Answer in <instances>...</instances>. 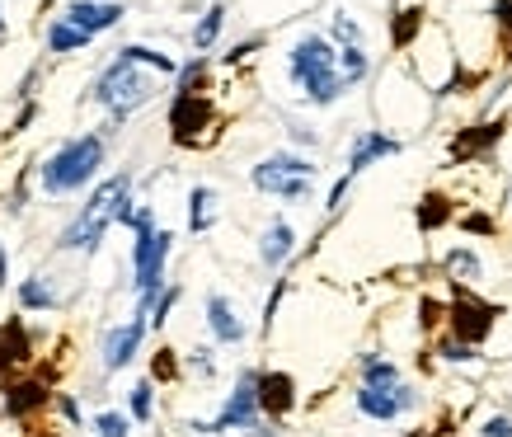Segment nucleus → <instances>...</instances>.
Returning <instances> with one entry per match:
<instances>
[{"label": "nucleus", "mask_w": 512, "mask_h": 437, "mask_svg": "<svg viewBox=\"0 0 512 437\" xmlns=\"http://www.w3.org/2000/svg\"><path fill=\"white\" fill-rule=\"evenodd\" d=\"M287 76L315 109H329L348 94V85L339 76V47L329 43L325 33H301L296 38L292 52H287Z\"/></svg>", "instance_id": "1"}, {"label": "nucleus", "mask_w": 512, "mask_h": 437, "mask_svg": "<svg viewBox=\"0 0 512 437\" xmlns=\"http://www.w3.org/2000/svg\"><path fill=\"white\" fill-rule=\"evenodd\" d=\"M127 212H132V174H113V179H104V184L90 193V203H80V217L62 231L57 250L94 254L99 240H104V231H109L113 221L123 226Z\"/></svg>", "instance_id": "2"}, {"label": "nucleus", "mask_w": 512, "mask_h": 437, "mask_svg": "<svg viewBox=\"0 0 512 437\" xmlns=\"http://www.w3.org/2000/svg\"><path fill=\"white\" fill-rule=\"evenodd\" d=\"M109 160V137L104 132H85V137H71L62 151H52L43 160V170H38V184L43 193L52 198H66V193H80V188L90 184L99 165Z\"/></svg>", "instance_id": "3"}, {"label": "nucleus", "mask_w": 512, "mask_h": 437, "mask_svg": "<svg viewBox=\"0 0 512 437\" xmlns=\"http://www.w3.org/2000/svg\"><path fill=\"white\" fill-rule=\"evenodd\" d=\"M156 94V80L146 76L137 62H127V57H118L113 66H104V76L94 80V99L109 109V123H104V137L109 132H118V127L127 123V113L141 109L146 99Z\"/></svg>", "instance_id": "4"}, {"label": "nucleus", "mask_w": 512, "mask_h": 437, "mask_svg": "<svg viewBox=\"0 0 512 437\" xmlns=\"http://www.w3.org/2000/svg\"><path fill=\"white\" fill-rule=\"evenodd\" d=\"M315 179H320L315 160L296 156V151H273L249 170V184L268 198H282V203H306L315 193Z\"/></svg>", "instance_id": "5"}, {"label": "nucleus", "mask_w": 512, "mask_h": 437, "mask_svg": "<svg viewBox=\"0 0 512 437\" xmlns=\"http://www.w3.org/2000/svg\"><path fill=\"white\" fill-rule=\"evenodd\" d=\"M259 423H264V409H259V372L245 367V372L235 376L226 405L217 409V419H207V423L193 419L188 428L202 437H212V433H249V428H259Z\"/></svg>", "instance_id": "6"}, {"label": "nucleus", "mask_w": 512, "mask_h": 437, "mask_svg": "<svg viewBox=\"0 0 512 437\" xmlns=\"http://www.w3.org/2000/svg\"><path fill=\"white\" fill-rule=\"evenodd\" d=\"M217 104L207 94H174L170 104V137L174 146H207L217 137Z\"/></svg>", "instance_id": "7"}, {"label": "nucleus", "mask_w": 512, "mask_h": 437, "mask_svg": "<svg viewBox=\"0 0 512 437\" xmlns=\"http://www.w3.org/2000/svg\"><path fill=\"white\" fill-rule=\"evenodd\" d=\"M174 250V235L160 231V226H151V231H137V240H132V287H137L141 297H156V292H165V259H170Z\"/></svg>", "instance_id": "8"}, {"label": "nucleus", "mask_w": 512, "mask_h": 437, "mask_svg": "<svg viewBox=\"0 0 512 437\" xmlns=\"http://www.w3.org/2000/svg\"><path fill=\"white\" fill-rule=\"evenodd\" d=\"M498 315L503 311H498L494 301L475 297L470 287H456V297H451V306H447V334H456V339H466V344L480 348L484 339L494 334Z\"/></svg>", "instance_id": "9"}, {"label": "nucleus", "mask_w": 512, "mask_h": 437, "mask_svg": "<svg viewBox=\"0 0 512 437\" xmlns=\"http://www.w3.org/2000/svg\"><path fill=\"white\" fill-rule=\"evenodd\" d=\"M353 405H357V414H362V419L395 423V419H404L409 409H419V391H414L409 381H400V386H357Z\"/></svg>", "instance_id": "10"}, {"label": "nucleus", "mask_w": 512, "mask_h": 437, "mask_svg": "<svg viewBox=\"0 0 512 437\" xmlns=\"http://www.w3.org/2000/svg\"><path fill=\"white\" fill-rule=\"evenodd\" d=\"M146 329H151V320L132 311V320H123V325H113L109 334H104V348H99V353H104V372H123L127 362L137 358Z\"/></svg>", "instance_id": "11"}, {"label": "nucleus", "mask_w": 512, "mask_h": 437, "mask_svg": "<svg viewBox=\"0 0 512 437\" xmlns=\"http://www.w3.org/2000/svg\"><path fill=\"white\" fill-rule=\"evenodd\" d=\"M404 151V141L400 137H390V132H381V127H367V132H357L353 146H348V170L343 174H362V170H372L376 160H386V156H400Z\"/></svg>", "instance_id": "12"}, {"label": "nucleus", "mask_w": 512, "mask_h": 437, "mask_svg": "<svg viewBox=\"0 0 512 437\" xmlns=\"http://www.w3.org/2000/svg\"><path fill=\"white\" fill-rule=\"evenodd\" d=\"M259 409H264V419H273V423L287 419L296 409V376L278 372V367L259 372Z\"/></svg>", "instance_id": "13"}, {"label": "nucleus", "mask_w": 512, "mask_h": 437, "mask_svg": "<svg viewBox=\"0 0 512 437\" xmlns=\"http://www.w3.org/2000/svg\"><path fill=\"white\" fill-rule=\"evenodd\" d=\"M202 311H207V329H212L217 344H226V348L245 344V320H240V311H235V301L226 292H207Z\"/></svg>", "instance_id": "14"}, {"label": "nucleus", "mask_w": 512, "mask_h": 437, "mask_svg": "<svg viewBox=\"0 0 512 437\" xmlns=\"http://www.w3.org/2000/svg\"><path fill=\"white\" fill-rule=\"evenodd\" d=\"M127 10L118 5V0H71L66 5V24H76L80 33H104V29H113L118 19H123Z\"/></svg>", "instance_id": "15"}, {"label": "nucleus", "mask_w": 512, "mask_h": 437, "mask_svg": "<svg viewBox=\"0 0 512 437\" xmlns=\"http://www.w3.org/2000/svg\"><path fill=\"white\" fill-rule=\"evenodd\" d=\"M503 132H508V123H503V118H494V123H475V127H466V132H456V137H451V160H480V156H489L498 141H503Z\"/></svg>", "instance_id": "16"}, {"label": "nucleus", "mask_w": 512, "mask_h": 437, "mask_svg": "<svg viewBox=\"0 0 512 437\" xmlns=\"http://www.w3.org/2000/svg\"><path fill=\"white\" fill-rule=\"evenodd\" d=\"M292 254H296V226L287 217H273L264 226V235H259V259H264V268H273V273H278Z\"/></svg>", "instance_id": "17"}, {"label": "nucleus", "mask_w": 512, "mask_h": 437, "mask_svg": "<svg viewBox=\"0 0 512 437\" xmlns=\"http://www.w3.org/2000/svg\"><path fill=\"white\" fill-rule=\"evenodd\" d=\"M442 273L451 278V287H480L484 282V259L470 245H451L442 254Z\"/></svg>", "instance_id": "18"}, {"label": "nucleus", "mask_w": 512, "mask_h": 437, "mask_svg": "<svg viewBox=\"0 0 512 437\" xmlns=\"http://www.w3.org/2000/svg\"><path fill=\"white\" fill-rule=\"evenodd\" d=\"M221 193L212 184H193L188 188V231L193 235H207L217 226V212H221Z\"/></svg>", "instance_id": "19"}, {"label": "nucleus", "mask_w": 512, "mask_h": 437, "mask_svg": "<svg viewBox=\"0 0 512 437\" xmlns=\"http://www.w3.org/2000/svg\"><path fill=\"white\" fill-rule=\"evenodd\" d=\"M47 405V386L43 381H19L10 391L0 395V409H5V419H29L33 409Z\"/></svg>", "instance_id": "20"}, {"label": "nucleus", "mask_w": 512, "mask_h": 437, "mask_svg": "<svg viewBox=\"0 0 512 437\" xmlns=\"http://www.w3.org/2000/svg\"><path fill=\"white\" fill-rule=\"evenodd\" d=\"M29 358H33V339L24 334V325H19V320L0 325V372H15V367H24Z\"/></svg>", "instance_id": "21"}, {"label": "nucleus", "mask_w": 512, "mask_h": 437, "mask_svg": "<svg viewBox=\"0 0 512 437\" xmlns=\"http://www.w3.org/2000/svg\"><path fill=\"white\" fill-rule=\"evenodd\" d=\"M456 217V203H451L447 193H423L419 198V207H414V221H419V231H442L447 221Z\"/></svg>", "instance_id": "22"}, {"label": "nucleus", "mask_w": 512, "mask_h": 437, "mask_svg": "<svg viewBox=\"0 0 512 437\" xmlns=\"http://www.w3.org/2000/svg\"><path fill=\"white\" fill-rule=\"evenodd\" d=\"M19 306H24V311H57L62 297L52 292V282H47L43 273H33V278L19 282Z\"/></svg>", "instance_id": "23"}, {"label": "nucleus", "mask_w": 512, "mask_h": 437, "mask_svg": "<svg viewBox=\"0 0 512 437\" xmlns=\"http://www.w3.org/2000/svg\"><path fill=\"white\" fill-rule=\"evenodd\" d=\"M357 386H400V367L381 353H362L357 362Z\"/></svg>", "instance_id": "24"}, {"label": "nucleus", "mask_w": 512, "mask_h": 437, "mask_svg": "<svg viewBox=\"0 0 512 437\" xmlns=\"http://www.w3.org/2000/svg\"><path fill=\"white\" fill-rule=\"evenodd\" d=\"M85 47H90V33H80L76 24H66V19L47 24V52H85Z\"/></svg>", "instance_id": "25"}, {"label": "nucleus", "mask_w": 512, "mask_h": 437, "mask_svg": "<svg viewBox=\"0 0 512 437\" xmlns=\"http://www.w3.org/2000/svg\"><path fill=\"white\" fill-rule=\"evenodd\" d=\"M367 71H372V57L362 52V47H339V76L343 85L353 90V85H362L367 80Z\"/></svg>", "instance_id": "26"}, {"label": "nucleus", "mask_w": 512, "mask_h": 437, "mask_svg": "<svg viewBox=\"0 0 512 437\" xmlns=\"http://www.w3.org/2000/svg\"><path fill=\"white\" fill-rule=\"evenodd\" d=\"M118 57H127V62H137V66H151V71H160V76H179V66H174V57H165V52H156V47H123Z\"/></svg>", "instance_id": "27"}, {"label": "nucleus", "mask_w": 512, "mask_h": 437, "mask_svg": "<svg viewBox=\"0 0 512 437\" xmlns=\"http://www.w3.org/2000/svg\"><path fill=\"white\" fill-rule=\"evenodd\" d=\"M221 24H226V5H212V10L193 24V47H198V52H207V47L221 38Z\"/></svg>", "instance_id": "28"}, {"label": "nucleus", "mask_w": 512, "mask_h": 437, "mask_svg": "<svg viewBox=\"0 0 512 437\" xmlns=\"http://www.w3.org/2000/svg\"><path fill=\"white\" fill-rule=\"evenodd\" d=\"M419 29H423V10H419V5H409V10H400V15H395L390 43H395V47H409L414 38H419Z\"/></svg>", "instance_id": "29"}, {"label": "nucleus", "mask_w": 512, "mask_h": 437, "mask_svg": "<svg viewBox=\"0 0 512 437\" xmlns=\"http://www.w3.org/2000/svg\"><path fill=\"white\" fill-rule=\"evenodd\" d=\"M127 409H132V419L137 423H151L156 419V386H151V381H137L132 395H127Z\"/></svg>", "instance_id": "30"}, {"label": "nucleus", "mask_w": 512, "mask_h": 437, "mask_svg": "<svg viewBox=\"0 0 512 437\" xmlns=\"http://www.w3.org/2000/svg\"><path fill=\"white\" fill-rule=\"evenodd\" d=\"M442 362H456V367H466V362H475L480 353H475V344H466V339H456V334H442L433 348Z\"/></svg>", "instance_id": "31"}, {"label": "nucleus", "mask_w": 512, "mask_h": 437, "mask_svg": "<svg viewBox=\"0 0 512 437\" xmlns=\"http://www.w3.org/2000/svg\"><path fill=\"white\" fill-rule=\"evenodd\" d=\"M179 94H207V57L179 66Z\"/></svg>", "instance_id": "32"}, {"label": "nucleus", "mask_w": 512, "mask_h": 437, "mask_svg": "<svg viewBox=\"0 0 512 437\" xmlns=\"http://www.w3.org/2000/svg\"><path fill=\"white\" fill-rule=\"evenodd\" d=\"M179 297H184V287H179V282H170V287L156 297V306H151V325H156V329L165 325V320H170V311L179 306Z\"/></svg>", "instance_id": "33"}, {"label": "nucleus", "mask_w": 512, "mask_h": 437, "mask_svg": "<svg viewBox=\"0 0 512 437\" xmlns=\"http://www.w3.org/2000/svg\"><path fill=\"white\" fill-rule=\"evenodd\" d=\"M94 428H99V437H127V433H132L127 414H118V409H104V414L94 419Z\"/></svg>", "instance_id": "34"}, {"label": "nucleus", "mask_w": 512, "mask_h": 437, "mask_svg": "<svg viewBox=\"0 0 512 437\" xmlns=\"http://www.w3.org/2000/svg\"><path fill=\"white\" fill-rule=\"evenodd\" d=\"M151 376H156V381H179V358H174V348H156Z\"/></svg>", "instance_id": "35"}, {"label": "nucleus", "mask_w": 512, "mask_h": 437, "mask_svg": "<svg viewBox=\"0 0 512 437\" xmlns=\"http://www.w3.org/2000/svg\"><path fill=\"white\" fill-rule=\"evenodd\" d=\"M447 325V306L437 297H419V329H437Z\"/></svg>", "instance_id": "36"}, {"label": "nucleus", "mask_w": 512, "mask_h": 437, "mask_svg": "<svg viewBox=\"0 0 512 437\" xmlns=\"http://www.w3.org/2000/svg\"><path fill=\"white\" fill-rule=\"evenodd\" d=\"M334 38H339V47H362V29H357L353 15H334Z\"/></svg>", "instance_id": "37"}, {"label": "nucleus", "mask_w": 512, "mask_h": 437, "mask_svg": "<svg viewBox=\"0 0 512 437\" xmlns=\"http://www.w3.org/2000/svg\"><path fill=\"white\" fill-rule=\"evenodd\" d=\"M461 231H466V235H484V240H489V235H498V221L489 217V212H466V217H461Z\"/></svg>", "instance_id": "38"}, {"label": "nucleus", "mask_w": 512, "mask_h": 437, "mask_svg": "<svg viewBox=\"0 0 512 437\" xmlns=\"http://www.w3.org/2000/svg\"><path fill=\"white\" fill-rule=\"evenodd\" d=\"M480 437H512V414H489L480 423Z\"/></svg>", "instance_id": "39"}, {"label": "nucleus", "mask_w": 512, "mask_h": 437, "mask_svg": "<svg viewBox=\"0 0 512 437\" xmlns=\"http://www.w3.org/2000/svg\"><path fill=\"white\" fill-rule=\"evenodd\" d=\"M348 188H353V174H343L339 184L329 188V198H325V212H329V217H334V212H339V207L348 203Z\"/></svg>", "instance_id": "40"}, {"label": "nucleus", "mask_w": 512, "mask_h": 437, "mask_svg": "<svg viewBox=\"0 0 512 437\" xmlns=\"http://www.w3.org/2000/svg\"><path fill=\"white\" fill-rule=\"evenodd\" d=\"M188 367H193L198 376H212V372H217V358H212V348H193V353H188Z\"/></svg>", "instance_id": "41"}, {"label": "nucleus", "mask_w": 512, "mask_h": 437, "mask_svg": "<svg viewBox=\"0 0 512 437\" xmlns=\"http://www.w3.org/2000/svg\"><path fill=\"white\" fill-rule=\"evenodd\" d=\"M494 19L503 33H512V0H494Z\"/></svg>", "instance_id": "42"}, {"label": "nucleus", "mask_w": 512, "mask_h": 437, "mask_svg": "<svg viewBox=\"0 0 512 437\" xmlns=\"http://www.w3.org/2000/svg\"><path fill=\"white\" fill-rule=\"evenodd\" d=\"M57 405H62V414H66V419H71V423H80V405H76V400H71V395H62Z\"/></svg>", "instance_id": "43"}, {"label": "nucleus", "mask_w": 512, "mask_h": 437, "mask_svg": "<svg viewBox=\"0 0 512 437\" xmlns=\"http://www.w3.org/2000/svg\"><path fill=\"white\" fill-rule=\"evenodd\" d=\"M29 123H33V104H24V109H19V118H15V132H24Z\"/></svg>", "instance_id": "44"}, {"label": "nucleus", "mask_w": 512, "mask_h": 437, "mask_svg": "<svg viewBox=\"0 0 512 437\" xmlns=\"http://www.w3.org/2000/svg\"><path fill=\"white\" fill-rule=\"evenodd\" d=\"M292 141H301V146H315V132H306V127H292Z\"/></svg>", "instance_id": "45"}, {"label": "nucleus", "mask_w": 512, "mask_h": 437, "mask_svg": "<svg viewBox=\"0 0 512 437\" xmlns=\"http://www.w3.org/2000/svg\"><path fill=\"white\" fill-rule=\"evenodd\" d=\"M5 278H10V259H5V245H0V287H5Z\"/></svg>", "instance_id": "46"}, {"label": "nucleus", "mask_w": 512, "mask_h": 437, "mask_svg": "<svg viewBox=\"0 0 512 437\" xmlns=\"http://www.w3.org/2000/svg\"><path fill=\"white\" fill-rule=\"evenodd\" d=\"M0 29H5V10H0Z\"/></svg>", "instance_id": "47"}, {"label": "nucleus", "mask_w": 512, "mask_h": 437, "mask_svg": "<svg viewBox=\"0 0 512 437\" xmlns=\"http://www.w3.org/2000/svg\"><path fill=\"white\" fill-rule=\"evenodd\" d=\"M0 414H5V409H0Z\"/></svg>", "instance_id": "48"}]
</instances>
